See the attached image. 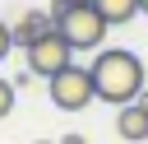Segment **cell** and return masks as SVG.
<instances>
[{"mask_svg": "<svg viewBox=\"0 0 148 144\" xmlns=\"http://www.w3.org/2000/svg\"><path fill=\"white\" fill-rule=\"evenodd\" d=\"M14 98H18V84H14V79H5V74H0V121H5V116H9V111H14Z\"/></svg>", "mask_w": 148, "mask_h": 144, "instance_id": "8", "label": "cell"}, {"mask_svg": "<svg viewBox=\"0 0 148 144\" xmlns=\"http://www.w3.org/2000/svg\"><path fill=\"white\" fill-rule=\"evenodd\" d=\"M46 93H51V102L60 107V111H83L92 98H97V88H92V70L88 65H65L56 79H46Z\"/></svg>", "mask_w": 148, "mask_h": 144, "instance_id": "3", "label": "cell"}, {"mask_svg": "<svg viewBox=\"0 0 148 144\" xmlns=\"http://www.w3.org/2000/svg\"><path fill=\"white\" fill-rule=\"evenodd\" d=\"M9 28H14V46H23V51H28V46H32V42H37L42 33H51L56 23H51V14H37V9H23V14H18V19L9 23Z\"/></svg>", "mask_w": 148, "mask_h": 144, "instance_id": "5", "label": "cell"}, {"mask_svg": "<svg viewBox=\"0 0 148 144\" xmlns=\"http://www.w3.org/2000/svg\"><path fill=\"white\" fill-rule=\"evenodd\" d=\"M92 9H97L111 28H120V23H130V19L139 14V0H92Z\"/></svg>", "mask_w": 148, "mask_h": 144, "instance_id": "7", "label": "cell"}, {"mask_svg": "<svg viewBox=\"0 0 148 144\" xmlns=\"http://www.w3.org/2000/svg\"><path fill=\"white\" fill-rule=\"evenodd\" d=\"M139 14H148V0H139Z\"/></svg>", "mask_w": 148, "mask_h": 144, "instance_id": "12", "label": "cell"}, {"mask_svg": "<svg viewBox=\"0 0 148 144\" xmlns=\"http://www.w3.org/2000/svg\"><path fill=\"white\" fill-rule=\"evenodd\" d=\"M88 70H92L97 98L111 102V107H125V102H134V98L148 88V65H143L134 51H125V46H102Z\"/></svg>", "mask_w": 148, "mask_h": 144, "instance_id": "1", "label": "cell"}, {"mask_svg": "<svg viewBox=\"0 0 148 144\" xmlns=\"http://www.w3.org/2000/svg\"><path fill=\"white\" fill-rule=\"evenodd\" d=\"M51 23L69 37V46H74V51H102L106 28H111L92 5H56V9H51Z\"/></svg>", "mask_w": 148, "mask_h": 144, "instance_id": "2", "label": "cell"}, {"mask_svg": "<svg viewBox=\"0 0 148 144\" xmlns=\"http://www.w3.org/2000/svg\"><path fill=\"white\" fill-rule=\"evenodd\" d=\"M60 5H92V0H60Z\"/></svg>", "mask_w": 148, "mask_h": 144, "instance_id": "11", "label": "cell"}, {"mask_svg": "<svg viewBox=\"0 0 148 144\" xmlns=\"http://www.w3.org/2000/svg\"><path fill=\"white\" fill-rule=\"evenodd\" d=\"M56 144H88V139H83V135H60Z\"/></svg>", "mask_w": 148, "mask_h": 144, "instance_id": "10", "label": "cell"}, {"mask_svg": "<svg viewBox=\"0 0 148 144\" xmlns=\"http://www.w3.org/2000/svg\"><path fill=\"white\" fill-rule=\"evenodd\" d=\"M23 56H28V74H42V79H56L65 65H74V46H69V37H65L60 28L42 33Z\"/></svg>", "mask_w": 148, "mask_h": 144, "instance_id": "4", "label": "cell"}, {"mask_svg": "<svg viewBox=\"0 0 148 144\" xmlns=\"http://www.w3.org/2000/svg\"><path fill=\"white\" fill-rule=\"evenodd\" d=\"M9 51H14V28H9V23H0V60H5Z\"/></svg>", "mask_w": 148, "mask_h": 144, "instance_id": "9", "label": "cell"}, {"mask_svg": "<svg viewBox=\"0 0 148 144\" xmlns=\"http://www.w3.org/2000/svg\"><path fill=\"white\" fill-rule=\"evenodd\" d=\"M37 144H51V139H37Z\"/></svg>", "mask_w": 148, "mask_h": 144, "instance_id": "13", "label": "cell"}, {"mask_svg": "<svg viewBox=\"0 0 148 144\" xmlns=\"http://www.w3.org/2000/svg\"><path fill=\"white\" fill-rule=\"evenodd\" d=\"M116 135H120V139H130V144L148 139V111H143L139 102H125V107L116 111Z\"/></svg>", "mask_w": 148, "mask_h": 144, "instance_id": "6", "label": "cell"}]
</instances>
